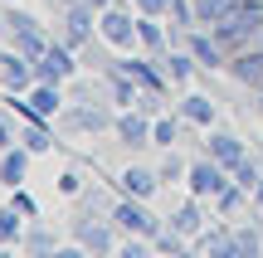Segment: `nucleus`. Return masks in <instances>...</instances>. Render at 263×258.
<instances>
[{"label":"nucleus","instance_id":"nucleus-37","mask_svg":"<svg viewBox=\"0 0 263 258\" xmlns=\"http://www.w3.org/2000/svg\"><path fill=\"white\" fill-rule=\"evenodd\" d=\"M141 253H146V239H141V234H137V239H127V244H122V258H141Z\"/></svg>","mask_w":263,"mask_h":258},{"label":"nucleus","instance_id":"nucleus-3","mask_svg":"<svg viewBox=\"0 0 263 258\" xmlns=\"http://www.w3.org/2000/svg\"><path fill=\"white\" fill-rule=\"evenodd\" d=\"M229 181H234V175H229L219 161H210V156H205V161H195V166L185 171V185H190V195H200V200H215V195L224 190Z\"/></svg>","mask_w":263,"mask_h":258},{"label":"nucleus","instance_id":"nucleus-8","mask_svg":"<svg viewBox=\"0 0 263 258\" xmlns=\"http://www.w3.org/2000/svg\"><path fill=\"white\" fill-rule=\"evenodd\" d=\"M0 78H5L10 93H25V88H34V58H25L20 49L0 54Z\"/></svg>","mask_w":263,"mask_h":258},{"label":"nucleus","instance_id":"nucleus-24","mask_svg":"<svg viewBox=\"0 0 263 258\" xmlns=\"http://www.w3.org/2000/svg\"><path fill=\"white\" fill-rule=\"evenodd\" d=\"M190 73H195V54H166V78L171 83H190Z\"/></svg>","mask_w":263,"mask_h":258},{"label":"nucleus","instance_id":"nucleus-40","mask_svg":"<svg viewBox=\"0 0 263 258\" xmlns=\"http://www.w3.org/2000/svg\"><path fill=\"white\" fill-rule=\"evenodd\" d=\"M88 5H93V10H107V5H112V0H88Z\"/></svg>","mask_w":263,"mask_h":258},{"label":"nucleus","instance_id":"nucleus-27","mask_svg":"<svg viewBox=\"0 0 263 258\" xmlns=\"http://www.w3.org/2000/svg\"><path fill=\"white\" fill-rule=\"evenodd\" d=\"M180 122H185V117H180ZM180 122H176V117H161V122H151V142H156V146H176Z\"/></svg>","mask_w":263,"mask_h":258},{"label":"nucleus","instance_id":"nucleus-4","mask_svg":"<svg viewBox=\"0 0 263 258\" xmlns=\"http://www.w3.org/2000/svg\"><path fill=\"white\" fill-rule=\"evenodd\" d=\"M73 239L88 253H112V220H98V210H83L73 220Z\"/></svg>","mask_w":263,"mask_h":258},{"label":"nucleus","instance_id":"nucleus-38","mask_svg":"<svg viewBox=\"0 0 263 258\" xmlns=\"http://www.w3.org/2000/svg\"><path fill=\"white\" fill-rule=\"evenodd\" d=\"M10 136H15V127H10L5 117H0V151H5V146H10Z\"/></svg>","mask_w":263,"mask_h":258},{"label":"nucleus","instance_id":"nucleus-5","mask_svg":"<svg viewBox=\"0 0 263 258\" xmlns=\"http://www.w3.org/2000/svg\"><path fill=\"white\" fill-rule=\"evenodd\" d=\"M78 64L73 54H68V44H49L44 54L34 58V83H64V78H73Z\"/></svg>","mask_w":263,"mask_h":258},{"label":"nucleus","instance_id":"nucleus-15","mask_svg":"<svg viewBox=\"0 0 263 258\" xmlns=\"http://www.w3.org/2000/svg\"><path fill=\"white\" fill-rule=\"evenodd\" d=\"M29 156H34V151H29L25 142H20L15 151H5V156H0V181H5L10 190H15V185L25 181V171H29Z\"/></svg>","mask_w":263,"mask_h":258},{"label":"nucleus","instance_id":"nucleus-35","mask_svg":"<svg viewBox=\"0 0 263 258\" xmlns=\"http://www.w3.org/2000/svg\"><path fill=\"white\" fill-rule=\"evenodd\" d=\"M59 190H64V195H78V190H83V175H78V171H64V175H59Z\"/></svg>","mask_w":263,"mask_h":258},{"label":"nucleus","instance_id":"nucleus-10","mask_svg":"<svg viewBox=\"0 0 263 258\" xmlns=\"http://www.w3.org/2000/svg\"><path fill=\"white\" fill-rule=\"evenodd\" d=\"M64 127H78V132H107V127H117V117L107 112V107H98V103H83V107H73V112H64Z\"/></svg>","mask_w":263,"mask_h":258},{"label":"nucleus","instance_id":"nucleus-14","mask_svg":"<svg viewBox=\"0 0 263 258\" xmlns=\"http://www.w3.org/2000/svg\"><path fill=\"white\" fill-rule=\"evenodd\" d=\"M171 229H180L185 239H195V234L205 229V210H200V195H190V200L180 205L176 214H171Z\"/></svg>","mask_w":263,"mask_h":258},{"label":"nucleus","instance_id":"nucleus-23","mask_svg":"<svg viewBox=\"0 0 263 258\" xmlns=\"http://www.w3.org/2000/svg\"><path fill=\"white\" fill-rule=\"evenodd\" d=\"M20 239H25V214L15 205H5L0 210V244H20Z\"/></svg>","mask_w":263,"mask_h":258},{"label":"nucleus","instance_id":"nucleus-39","mask_svg":"<svg viewBox=\"0 0 263 258\" xmlns=\"http://www.w3.org/2000/svg\"><path fill=\"white\" fill-rule=\"evenodd\" d=\"M254 205H258V210H263V181L254 185Z\"/></svg>","mask_w":263,"mask_h":258},{"label":"nucleus","instance_id":"nucleus-31","mask_svg":"<svg viewBox=\"0 0 263 258\" xmlns=\"http://www.w3.org/2000/svg\"><path fill=\"white\" fill-rule=\"evenodd\" d=\"M185 171H190V166H185V161H180V156H176V151H171V156H166V161H161V181H166V185H171V181H180V175H185Z\"/></svg>","mask_w":263,"mask_h":258},{"label":"nucleus","instance_id":"nucleus-41","mask_svg":"<svg viewBox=\"0 0 263 258\" xmlns=\"http://www.w3.org/2000/svg\"><path fill=\"white\" fill-rule=\"evenodd\" d=\"M254 107H258V117H263V88H258V103H254Z\"/></svg>","mask_w":263,"mask_h":258},{"label":"nucleus","instance_id":"nucleus-16","mask_svg":"<svg viewBox=\"0 0 263 258\" xmlns=\"http://www.w3.org/2000/svg\"><path fill=\"white\" fill-rule=\"evenodd\" d=\"M112 68H122V73H127V78H137V83H141V88H146V93H161V88H166V78H161V73H156V68H151V64H146V58H117V64H112Z\"/></svg>","mask_w":263,"mask_h":258},{"label":"nucleus","instance_id":"nucleus-26","mask_svg":"<svg viewBox=\"0 0 263 258\" xmlns=\"http://www.w3.org/2000/svg\"><path fill=\"white\" fill-rule=\"evenodd\" d=\"M244 195H249V190H244V185H239V181H229V185H224V190H219V195H215V214H234V210H239V205H244Z\"/></svg>","mask_w":263,"mask_h":258},{"label":"nucleus","instance_id":"nucleus-36","mask_svg":"<svg viewBox=\"0 0 263 258\" xmlns=\"http://www.w3.org/2000/svg\"><path fill=\"white\" fill-rule=\"evenodd\" d=\"M137 10H141V15H166L171 0H137Z\"/></svg>","mask_w":263,"mask_h":258},{"label":"nucleus","instance_id":"nucleus-20","mask_svg":"<svg viewBox=\"0 0 263 258\" xmlns=\"http://www.w3.org/2000/svg\"><path fill=\"white\" fill-rule=\"evenodd\" d=\"M137 39H141V49L161 54V49H166V29H161V15H141V19H137Z\"/></svg>","mask_w":263,"mask_h":258},{"label":"nucleus","instance_id":"nucleus-29","mask_svg":"<svg viewBox=\"0 0 263 258\" xmlns=\"http://www.w3.org/2000/svg\"><path fill=\"white\" fill-rule=\"evenodd\" d=\"M54 249V234L44 229V224H34V229L25 234V253H49Z\"/></svg>","mask_w":263,"mask_h":258},{"label":"nucleus","instance_id":"nucleus-42","mask_svg":"<svg viewBox=\"0 0 263 258\" xmlns=\"http://www.w3.org/2000/svg\"><path fill=\"white\" fill-rule=\"evenodd\" d=\"M5 5H10V0H5Z\"/></svg>","mask_w":263,"mask_h":258},{"label":"nucleus","instance_id":"nucleus-32","mask_svg":"<svg viewBox=\"0 0 263 258\" xmlns=\"http://www.w3.org/2000/svg\"><path fill=\"white\" fill-rule=\"evenodd\" d=\"M234 253H249V258H254L258 253V229H239L234 234Z\"/></svg>","mask_w":263,"mask_h":258},{"label":"nucleus","instance_id":"nucleus-1","mask_svg":"<svg viewBox=\"0 0 263 258\" xmlns=\"http://www.w3.org/2000/svg\"><path fill=\"white\" fill-rule=\"evenodd\" d=\"M112 224H117L122 234H141V239H156V234L166 229V224H161L156 214L137 200V195H122V200L112 205Z\"/></svg>","mask_w":263,"mask_h":258},{"label":"nucleus","instance_id":"nucleus-11","mask_svg":"<svg viewBox=\"0 0 263 258\" xmlns=\"http://www.w3.org/2000/svg\"><path fill=\"white\" fill-rule=\"evenodd\" d=\"M185 49L195 54V64H205V68H224V64H229V49L219 44L215 34H200V29L185 39Z\"/></svg>","mask_w":263,"mask_h":258},{"label":"nucleus","instance_id":"nucleus-21","mask_svg":"<svg viewBox=\"0 0 263 258\" xmlns=\"http://www.w3.org/2000/svg\"><path fill=\"white\" fill-rule=\"evenodd\" d=\"M49 44H54V39L44 34V25H39V29H15V49H20L25 58H39Z\"/></svg>","mask_w":263,"mask_h":258},{"label":"nucleus","instance_id":"nucleus-33","mask_svg":"<svg viewBox=\"0 0 263 258\" xmlns=\"http://www.w3.org/2000/svg\"><path fill=\"white\" fill-rule=\"evenodd\" d=\"M171 15H176V25H195V5L190 0H171Z\"/></svg>","mask_w":263,"mask_h":258},{"label":"nucleus","instance_id":"nucleus-34","mask_svg":"<svg viewBox=\"0 0 263 258\" xmlns=\"http://www.w3.org/2000/svg\"><path fill=\"white\" fill-rule=\"evenodd\" d=\"M10 205H15V210H20V214H25V220H34V214H39V205H34V200H29V195H25V190H20V185H15V200H10Z\"/></svg>","mask_w":263,"mask_h":258},{"label":"nucleus","instance_id":"nucleus-6","mask_svg":"<svg viewBox=\"0 0 263 258\" xmlns=\"http://www.w3.org/2000/svg\"><path fill=\"white\" fill-rule=\"evenodd\" d=\"M229 78L234 83H249V88H263V44H249L239 54H229Z\"/></svg>","mask_w":263,"mask_h":258},{"label":"nucleus","instance_id":"nucleus-13","mask_svg":"<svg viewBox=\"0 0 263 258\" xmlns=\"http://www.w3.org/2000/svg\"><path fill=\"white\" fill-rule=\"evenodd\" d=\"M156 185H161V171H146V166H127V171H122V195H137V200H146Z\"/></svg>","mask_w":263,"mask_h":258},{"label":"nucleus","instance_id":"nucleus-28","mask_svg":"<svg viewBox=\"0 0 263 258\" xmlns=\"http://www.w3.org/2000/svg\"><path fill=\"white\" fill-rule=\"evenodd\" d=\"M229 175H234V181L244 185V190H254V185L263 181V171H258V161H254V156H244V161H239V166H234Z\"/></svg>","mask_w":263,"mask_h":258},{"label":"nucleus","instance_id":"nucleus-22","mask_svg":"<svg viewBox=\"0 0 263 258\" xmlns=\"http://www.w3.org/2000/svg\"><path fill=\"white\" fill-rule=\"evenodd\" d=\"M20 142H25L29 146V151H49V146H54V136H49V127H44V117H29V127H25V132H20Z\"/></svg>","mask_w":263,"mask_h":258},{"label":"nucleus","instance_id":"nucleus-2","mask_svg":"<svg viewBox=\"0 0 263 258\" xmlns=\"http://www.w3.org/2000/svg\"><path fill=\"white\" fill-rule=\"evenodd\" d=\"M98 34H103L112 49H132V44H141V39H137V19H132L122 5L98 10Z\"/></svg>","mask_w":263,"mask_h":258},{"label":"nucleus","instance_id":"nucleus-25","mask_svg":"<svg viewBox=\"0 0 263 258\" xmlns=\"http://www.w3.org/2000/svg\"><path fill=\"white\" fill-rule=\"evenodd\" d=\"M195 244L205 253H234V234L229 229H205V234H195Z\"/></svg>","mask_w":263,"mask_h":258},{"label":"nucleus","instance_id":"nucleus-18","mask_svg":"<svg viewBox=\"0 0 263 258\" xmlns=\"http://www.w3.org/2000/svg\"><path fill=\"white\" fill-rule=\"evenodd\" d=\"M234 10H244V0H195V25H219Z\"/></svg>","mask_w":263,"mask_h":258},{"label":"nucleus","instance_id":"nucleus-9","mask_svg":"<svg viewBox=\"0 0 263 258\" xmlns=\"http://www.w3.org/2000/svg\"><path fill=\"white\" fill-rule=\"evenodd\" d=\"M205 156H210V161H219L224 171H234L249 151H244V142H239L234 132H210V136H205Z\"/></svg>","mask_w":263,"mask_h":258},{"label":"nucleus","instance_id":"nucleus-7","mask_svg":"<svg viewBox=\"0 0 263 258\" xmlns=\"http://www.w3.org/2000/svg\"><path fill=\"white\" fill-rule=\"evenodd\" d=\"M93 15H98V10L88 5V0H73V5L64 10V44H68V49H78V44H83V39L98 29Z\"/></svg>","mask_w":263,"mask_h":258},{"label":"nucleus","instance_id":"nucleus-19","mask_svg":"<svg viewBox=\"0 0 263 258\" xmlns=\"http://www.w3.org/2000/svg\"><path fill=\"white\" fill-rule=\"evenodd\" d=\"M180 117L195 122V127H210V122H215V103H210L205 93H185V97H180Z\"/></svg>","mask_w":263,"mask_h":258},{"label":"nucleus","instance_id":"nucleus-12","mask_svg":"<svg viewBox=\"0 0 263 258\" xmlns=\"http://www.w3.org/2000/svg\"><path fill=\"white\" fill-rule=\"evenodd\" d=\"M29 107H34V117H59V107H64V93H59V83H34L29 88Z\"/></svg>","mask_w":263,"mask_h":258},{"label":"nucleus","instance_id":"nucleus-17","mask_svg":"<svg viewBox=\"0 0 263 258\" xmlns=\"http://www.w3.org/2000/svg\"><path fill=\"white\" fill-rule=\"evenodd\" d=\"M117 136H122V146H146L151 142V122L141 112H122L117 117Z\"/></svg>","mask_w":263,"mask_h":258},{"label":"nucleus","instance_id":"nucleus-30","mask_svg":"<svg viewBox=\"0 0 263 258\" xmlns=\"http://www.w3.org/2000/svg\"><path fill=\"white\" fill-rule=\"evenodd\" d=\"M151 244H156L161 253H180V249H185V234H180V229H171V224H166V229H161V234H156Z\"/></svg>","mask_w":263,"mask_h":258}]
</instances>
